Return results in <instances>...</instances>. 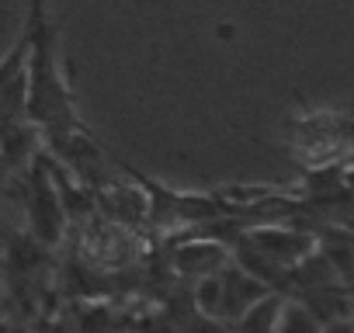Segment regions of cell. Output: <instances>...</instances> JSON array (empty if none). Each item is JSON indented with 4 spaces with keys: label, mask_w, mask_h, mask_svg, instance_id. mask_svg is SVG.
Listing matches in <instances>:
<instances>
[{
    "label": "cell",
    "mask_w": 354,
    "mask_h": 333,
    "mask_svg": "<svg viewBox=\"0 0 354 333\" xmlns=\"http://www.w3.org/2000/svg\"><path fill=\"white\" fill-rule=\"evenodd\" d=\"M25 25L32 28V56H28V104L25 115L28 122L42 132L49 149H63L77 135L87 132L80 111H77V94L70 84V73L63 66V49H59V28L49 18L46 0H28V18Z\"/></svg>",
    "instance_id": "1"
},
{
    "label": "cell",
    "mask_w": 354,
    "mask_h": 333,
    "mask_svg": "<svg viewBox=\"0 0 354 333\" xmlns=\"http://www.w3.org/2000/svg\"><path fill=\"white\" fill-rule=\"evenodd\" d=\"M25 212H28V233L49 250L59 247L70 216H66L46 149H39V156L25 166Z\"/></svg>",
    "instance_id": "2"
},
{
    "label": "cell",
    "mask_w": 354,
    "mask_h": 333,
    "mask_svg": "<svg viewBox=\"0 0 354 333\" xmlns=\"http://www.w3.org/2000/svg\"><path fill=\"white\" fill-rule=\"evenodd\" d=\"M243 240L254 243L271 264H278L285 274H292L299 264H306L316 250L319 240L313 229H299V226H281V222H257L243 229Z\"/></svg>",
    "instance_id": "3"
},
{
    "label": "cell",
    "mask_w": 354,
    "mask_h": 333,
    "mask_svg": "<svg viewBox=\"0 0 354 333\" xmlns=\"http://www.w3.org/2000/svg\"><path fill=\"white\" fill-rule=\"evenodd\" d=\"M230 260H233V247L216 240V236H205V233H192V240H185L170 254V267L181 278H192V281L223 271Z\"/></svg>",
    "instance_id": "4"
},
{
    "label": "cell",
    "mask_w": 354,
    "mask_h": 333,
    "mask_svg": "<svg viewBox=\"0 0 354 333\" xmlns=\"http://www.w3.org/2000/svg\"><path fill=\"white\" fill-rule=\"evenodd\" d=\"M219 278H223V323H226V326L236 323L257 298H264V295L271 292L268 281L247 274L236 260H230V264L219 271Z\"/></svg>",
    "instance_id": "5"
},
{
    "label": "cell",
    "mask_w": 354,
    "mask_h": 333,
    "mask_svg": "<svg viewBox=\"0 0 354 333\" xmlns=\"http://www.w3.org/2000/svg\"><path fill=\"white\" fill-rule=\"evenodd\" d=\"M299 298L309 305V312L326 326L333 319L354 316V295L344 288V281H330V285H316V288H302Z\"/></svg>",
    "instance_id": "6"
},
{
    "label": "cell",
    "mask_w": 354,
    "mask_h": 333,
    "mask_svg": "<svg viewBox=\"0 0 354 333\" xmlns=\"http://www.w3.org/2000/svg\"><path fill=\"white\" fill-rule=\"evenodd\" d=\"M285 302H288V295L278 292V288H271V292H268L264 298H257L236 323H230V330H233V333H274L278 323H281Z\"/></svg>",
    "instance_id": "7"
},
{
    "label": "cell",
    "mask_w": 354,
    "mask_h": 333,
    "mask_svg": "<svg viewBox=\"0 0 354 333\" xmlns=\"http://www.w3.org/2000/svg\"><path fill=\"white\" fill-rule=\"evenodd\" d=\"M192 302H195V312L202 319H212V323H223V278L219 271L209 274V278H198L195 288H192Z\"/></svg>",
    "instance_id": "8"
},
{
    "label": "cell",
    "mask_w": 354,
    "mask_h": 333,
    "mask_svg": "<svg viewBox=\"0 0 354 333\" xmlns=\"http://www.w3.org/2000/svg\"><path fill=\"white\" fill-rule=\"evenodd\" d=\"M274 333H323V323L309 312V305L302 298H288Z\"/></svg>",
    "instance_id": "9"
},
{
    "label": "cell",
    "mask_w": 354,
    "mask_h": 333,
    "mask_svg": "<svg viewBox=\"0 0 354 333\" xmlns=\"http://www.w3.org/2000/svg\"><path fill=\"white\" fill-rule=\"evenodd\" d=\"M108 323H111V312L104 305H94L84 312L80 319V333H108Z\"/></svg>",
    "instance_id": "10"
},
{
    "label": "cell",
    "mask_w": 354,
    "mask_h": 333,
    "mask_svg": "<svg viewBox=\"0 0 354 333\" xmlns=\"http://www.w3.org/2000/svg\"><path fill=\"white\" fill-rule=\"evenodd\" d=\"M323 333H354V316H344V319H333L323 326Z\"/></svg>",
    "instance_id": "11"
},
{
    "label": "cell",
    "mask_w": 354,
    "mask_h": 333,
    "mask_svg": "<svg viewBox=\"0 0 354 333\" xmlns=\"http://www.w3.org/2000/svg\"><path fill=\"white\" fill-rule=\"evenodd\" d=\"M344 178H347V195H354V166H347Z\"/></svg>",
    "instance_id": "12"
},
{
    "label": "cell",
    "mask_w": 354,
    "mask_h": 333,
    "mask_svg": "<svg viewBox=\"0 0 354 333\" xmlns=\"http://www.w3.org/2000/svg\"><path fill=\"white\" fill-rule=\"evenodd\" d=\"M351 4H354V0H351Z\"/></svg>",
    "instance_id": "13"
}]
</instances>
